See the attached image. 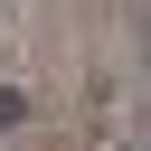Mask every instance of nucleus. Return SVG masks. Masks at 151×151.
<instances>
[{"label": "nucleus", "mask_w": 151, "mask_h": 151, "mask_svg": "<svg viewBox=\"0 0 151 151\" xmlns=\"http://www.w3.org/2000/svg\"><path fill=\"white\" fill-rule=\"evenodd\" d=\"M142 57H151V19H142Z\"/></svg>", "instance_id": "2"}, {"label": "nucleus", "mask_w": 151, "mask_h": 151, "mask_svg": "<svg viewBox=\"0 0 151 151\" xmlns=\"http://www.w3.org/2000/svg\"><path fill=\"white\" fill-rule=\"evenodd\" d=\"M19 123H28V94H19V85H0V132H19Z\"/></svg>", "instance_id": "1"}]
</instances>
